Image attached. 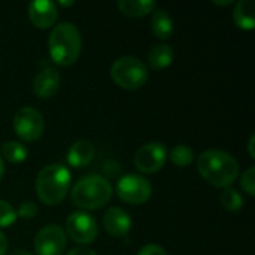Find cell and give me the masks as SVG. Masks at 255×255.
Masks as SVG:
<instances>
[{
	"mask_svg": "<svg viewBox=\"0 0 255 255\" xmlns=\"http://www.w3.org/2000/svg\"><path fill=\"white\" fill-rule=\"evenodd\" d=\"M197 170L208 184L218 188L232 187L239 176L238 161L221 149L203 151L197 158Z\"/></svg>",
	"mask_w": 255,
	"mask_h": 255,
	"instance_id": "6da1fadb",
	"label": "cell"
},
{
	"mask_svg": "<svg viewBox=\"0 0 255 255\" xmlns=\"http://www.w3.org/2000/svg\"><path fill=\"white\" fill-rule=\"evenodd\" d=\"M82 37L78 27L72 22L57 24L48 37V51L51 60L58 66L73 64L81 54Z\"/></svg>",
	"mask_w": 255,
	"mask_h": 255,
	"instance_id": "7a4b0ae2",
	"label": "cell"
},
{
	"mask_svg": "<svg viewBox=\"0 0 255 255\" xmlns=\"http://www.w3.org/2000/svg\"><path fill=\"white\" fill-rule=\"evenodd\" d=\"M111 182L96 173L82 176L70 191V200L75 206L87 211H97L106 206L112 199Z\"/></svg>",
	"mask_w": 255,
	"mask_h": 255,
	"instance_id": "3957f363",
	"label": "cell"
},
{
	"mask_svg": "<svg viewBox=\"0 0 255 255\" xmlns=\"http://www.w3.org/2000/svg\"><path fill=\"white\" fill-rule=\"evenodd\" d=\"M72 184V175L63 164L45 166L36 179V194L46 206L60 205L67 196Z\"/></svg>",
	"mask_w": 255,
	"mask_h": 255,
	"instance_id": "277c9868",
	"label": "cell"
},
{
	"mask_svg": "<svg viewBox=\"0 0 255 255\" xmlns=\"http://www.w3.org/2000/svg\"><path fill=\"white\" fill-rule=\"evenodd\" d=\"M111 78L120 88L139 90L148 81V67L137 57H120L111 67Z\"/></svg>",
	"mask_w": 255,
	"mask_h": 255,
	"instance_id": "5b68a950",
	"label": "cell"
},
{
	"mask_svg": "<svg viewBox=\"0 0 255 255\" xmlns=\"http://www.w3.org/2000/svg\"><path fill=\"white\" fill-rule=\"evenodd\" d=\"M13 133L24 142H36L45 130L42 114L30 106L21 108L13 117Z\"/></svg>",
	"mask_w": 255,
	"mask_h": 255,
	"instance_id": "8992f818",
	"label": "cell"
},
{
	"mask_svg": "<svg viewBox=\"0 0 255 255\" xmlns=\"http://www.w3.org/2000/svg\"><path fill=\"white\" fill-rule=\"evenodd\" d=\"M117 193L118 197L128 205H142L151 197L152 187L149 181L145 179L143 176L127 173L118 179Z\"/></svg>",
	"mask_w": 255,
	"mask_h": 255,
	"instance_id": "52a82bcc",
	"label": "cell"
},
{
	"mask_svg": "<svg viewBox=\"0 0 255 255\" xmlns=\"http://www.w3.org/2000/svg\"><path fill=\"white\" fill-rule=\"evenodd\" d=\"M66 233L73 242L79 245H90L97 239L99 226L90 214L73 212L67 217Z\"/></svg>",
	"mask_w": 255,
	"mask_h": 255,
	"instance_id": "ba28073f",
	"label": "cell"
},
{
	"mask_svg": "<svg viewBox=\"0 0 255 255\" xmlns=\"http://www.w3.org/2000/svg\"><path fill=\"white\" fill-rule=\"evenodd\" d=\"M67 245V236L58 224L45 226L34 238L36 255H63Z\"/></svg>",
	"mask_w": 255,
	"mask_h": 255,
	"instance_id": "9c48e42d",
	"label": "cell"
},
{
	"mask_svg": "<svg viewBox=\"0 0 255 255\" xmlns=\"http://www.w3.org/2000/svg\"><path fill=\"white\" fill-rule=\"evenodd\" d=\"M167 149L160 142H149L140 146L134 154V166L142 173H155L166 164Z\"/></svg>",
	"mask_w": 255,
	"mask_h": 255,
	"instance_id": "30bf717a",
	"label": "cell"
},
{
	"mask_svg": "<svg viewBox=\"0 0 255 255\" xmlns=\"http://www.w3.org/2000/svg\"><path fill=\"white\" fill-rule=\"evenodd\" d=\"M28 18L37 28H49L58 18V7L49 0H36L28 4Z\"/></svg>",
	"mask_w": 255,
	"mask_h": 255,
	"instance_id": "8fae6325",
	"label": "cell"
},
{
	"mask_svg": "<svg viewBox=\"0 0 255 255\" xmlns=\"http://www.w3.org/2000/svg\"><path fill=\"white\" fill-rule=\"evenodd\" d=\"M103 227L114 238H126L131 230V218L121 208H111L103 215Z\"/></svg>",
	"mask_w": 255,
	"mask_h": 255,
	"instance_id": "7c38bea8",
	"label": "cell"
},
{
	"mask_svg": "<svg viewBox=\"0 0 255 255\" xmlns=\"http://www.w3.org/2000/svg\"><path fill=\"white\" fill-rule=\"evenodd\" d=\"M58 88H60V73L52 67L42 69L33 79V91L39 99L54 97Z\"/></svg>",
	"mask_w": 255,
	"mask_h": 255,
	"instance_id": "4fadbf2b",
	"label": "cell"
},
{
	"mask_svg": "<svg viewBox=\"0 0 255 255\" xmlns=\"http://www.w3.org/2000/svg\"><path fill=\"white\" fill-rule=\"evenodd\" d=\"M94 146L88 140H76L67 151V164L73 169L87 167L94 158Z\"/></svg>",
	"mask_w": 255,
	"mask_h": 255,
	"instance_id": "5bb4252c",
	"label": "cell"
},
{
	"mask_svg": "<svg viewBox=\"0 0 255 255\" xmlns=\"http://www.w3.org/2000/svg\"><path fill=\"white\" fill-rule=\"evenodd\" d=\"M117 6L123 15L130 18H140L154 12L157 3L152 0H120Z\"/></svg>",
	"mask_w": 255,
	"mask_h": 255,
	"instance_id": "9a60e30c",
	"label": "cell"
},
{
	"mask_svg": "<svg viewBox=\"0 0 255 255\" xmlns=\"http://www.w3.org/2000/svg\"><path fill=\"white\" fill-rule=\"evenodd\" d=\"M233 21L242 30H253L255 27V4L253 0H241L233 10Z\"/></svg>",
	"mask_w": 255,
	"mask_h": 255,
	"instance_id": "2e32d148",
	"label": "cell"
},
{
	"mask_svg": "<svg viewBox=\"0 0 255 255\" xmlns=\"http://www.w3.org/2000/svg\"><path fill=\"white\" fill-rule=\"evenodd\" d=\"M173 49L172 46L166 45V43H160V45H154L149 51H148V64L154 69V70H161L166 69L172 64L173 61Z\"/></svg>",
	"mask_w": 255,
	"mask_h": 255,
	"instance_id": "e0dca14e",
	"label": "cell"
},
{
	"mask_svg": "<svg viewBox=\"0 0 255 255\" xmlns=\"http://www.w3.org/2000/svg\"><path fill=\"white\" fill-rule=\"evenodd\" d=\"M151 28L155 37L158 39H169L173 33V19L164 9H157L151 19Z\"/></svg>",
	"mask_w": 255,
	"mask_h": 255,
	"instance_id": "ac0fdd59",
	"label": "cell"
},
{
	"mask_svg": "<svg viewBox=\"0 0 255 255\" xmlns=\"http://www.w3.org/2000/svg\"><path fill=\"white\" fill-rule=\"evenodd\" d=\"M0 155H1V158L7 160L9 163L18 164V163H22L27 158L28 151H27L24 143H21L18 140H7V142H4L1 145Z\"/></svg>",
	"mask_w": 255,
	"mask_h": 255,
	"instance_id": "d6986e66",
	"label": "cell"
},
{
	"mask_svg": "<svg viewBox=\"0 0 255 255\" xmlns=\"http://www.w3.org/2000/svg\"><path fill=\"white\" fill-rule=\"evenodd\" d=\"M220 200H221V205L230 212H238L244 206V199H242L241 193L232 187H227L221 191Z\"/></svg>",
	"mask_w": 255,
	"mask_h": 255,
	"instance_id": "ffe728a7",
	"label": "cell"
},
{
	"mask_svg": "<svg viewBox=\"0 0 255 255\" xmlns=\"http://www.w3.org/2000/svg\"><path fill=\"white\" fill-rule=\"evenodd\" d=\"M170 161L178 166V167H187L194 161V152L190 146L187 145H176L170 154H169Z\"/></svg>",
	"mask_w": 255,
	"mask_h": 255,
	"instance_id": "44dd1931",
	"label": "cell"
},
{
	"mask_svg": "<svg viewBox=\"0 0 255 255\" xmlns=\"http://www.w3.org/2000/svg\"><path fill=\"white\" fill-rule=\"evenodd\" d=\"M16 218L18 217L13 206L6 200H0V227H10L16 221Z\"/></svg>",
	"mask_w": 255,
	"mask_h": 255,
	"instance_id": "7402d4cb",
	"label": "cell"
},
{
	"mask_svg": "<svg viewBox=\"0 0 255 255\" xmlns=\"http://www.w3.org/2000/svg\"><path fill=\"white\" fill-rule=\"evenodd\" d=\"M241 187L244 188V191L248 196H255V167L251 166L250 169H247L244 172V175L241 176Z\"/></svg>",
	"mask_w": 255,
	"mask_h": 255,
	"instance_id": "603a6c76",
	"label": "cell"
},
{
	"mask_svg": "<svg viewBox=\"0 0 255 255\" xmlns=\"http://www.w3.org/2000/svg\"><path fill=\"white\" fill-rule=\"evenodd\" d=\"M36 214H37V206L31 200L22 202L18 206V211H16V217H19L22 220H31V218L36 217Z\"/></svg>",
	"mask_w": 255,
	"mask_h": 255,
	"instance_id": "cb8c5ba5",
	"label": "cell"
},
{
	"mask_svg": "<svg viewBox=\"0 0 255 255\" xmlns=\"http://www.w3.org/2000/svg\"><path fill=\"white\" fill-rule=\"evenodd\" d=\"M137 255H167V253L163 247L155 245V244H149V245H145L143 248H140Z\"/></svg>",
	"mask_w": 255,
	"mask_h": 255,
	"instance_id": "d4e9b609",
	"label": "cell"
},
{
	"mask_svg": "<svg viewBox=\"0 0 255 255\" xmlns=\"http://www.w3.org/2000/svg\"><path fill=\"white\" fill-rule=\"evenodd\" d=\"M67 255H97L93 250H88V248H73L70 250Z\"/></svg>",
	"mask_w": 255,
	"mask_h": 255,
	"instance_id": "484cf974",
	"label": "cell"
},
{
	"mask_svg": "<svg viewBox=\"0 0 255 255\" xmlns=\"http://www.w3.org/2000/svg\"><path fill=\"white\" fill-rule=\"evenodd\" d=\"M7 239L3 232H0V255L7 254Z\"/></svg>",
	"mask_w": 255,
	"mask_h": 255,
	"instance_id": "4316f807",
	"label": "cell"
},
{
	"mask_svg": "<svg viewBox=\"0 0 255 255\" xmlns=\"http://www.w3.org/2000/svg\"><path fill=\"white\" fill-rule=\"evenodd\" d=\"M254 145H255V136L253 134V136L250 137V142H248V152H250V157H251V158H255Z\"/></svg>",
	"mask_w": 255,
	"mask_h": 255,
	"instance_id": "83f0119b",
	"label": "cell"
},
{
	"mask_svg": "<svg viewBox=\"0 0 255 255\" xmlns=\"http://www.w3.org/2000/svg\"><path fill=\"white\" fill-rule=\"evenodd\" d=\"M6 255H33L31 253H28L27 250H22V248H15L12 251H9Z\"/></svg>",
	"mask_w": 255,
	"mask_h": 255,
	"instance_id": "f1b7e54d",
	"label": "cell"
},
{
	"mask_svg": "<svg viewBox=\"0 0 255 255\" xmlns=\"http://www.w3.org/2000/svg\"><path fill=\"white\" fill-rule=\"evenodd\" d=\"M3 176H4V161L0 155V181L3 179Z\"/></svg>",
	"mask_w": 255,
	"mask_h": 255,
	"instance_id": "f546056e",
	"label": "cell"
},
{
	"mask_svg": "<svg viewBox=\"0 0 255 255\" xmlns=\"http://www.w3.org/2000/svg\"><path fill=\"white\" fill-rule=\"evenodd\" d=\"M58 4H60V6H64V7H67V6H72V4H75V1H73V0H69V1H66V0H60V1H58Z\"/></svg>",
	"mask_w": 255,
	"mask_h": 255,
	"instance_id": "4dcf8cb0",
	"label": "cell"
},
{
	"mask_svg": "<svg viewBox=\"0 0 255 255\" xmlns=\"http://www.w3.org/2000/svg\"><path fill=\"white\" fill-rule=\"evenodd\" d=\"M214 3L218 4V6H229V4H233L232 0H227V1H214Z\"/></svg>",
	"mask_w": 255,
	"mask_h": 255,
	"instance_id": "1f68e13d",
	"label": "cell"
}]
</instances>
